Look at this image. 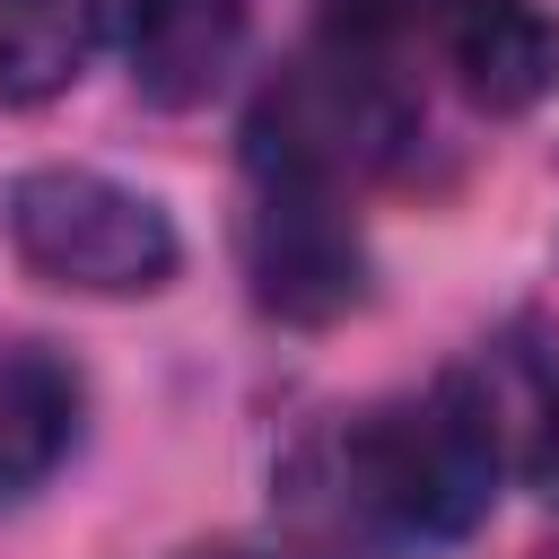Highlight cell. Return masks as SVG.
Masks as SVG:
<instances>
[{"label": "cell", "mask_w": 559, "mask_h": 559, "mask_svg": "<svg viewBox=\"0 0 559 559\" xmlns=\"http://www.w3.org/2000/svg\"><path fill=\"white\" fill-rule=\"evenodd\" d=\"M507 393L480 367H454L419 393L367 402L297 445L288 480L306 524L358 559H437L480 533L507 472Z\"/></svg>", "instance_id": "obj_1"}, {"label": "cell", "mask_w": 559, "mask_h": 559, "mask_svg": "<svg viewBox=\"0 0 559 559\" xmlns=\"http://www.w3.org/2000/svg\"><path fill=\"white\" fill-rule=\"evenodd\" d=\"M0 236L44 288H70V297H148L183 262L175 218L148 192L96 175V166H26V175H9Z\"/></svg>", "instance_id": "obj_2"}, {"label": "cell", "mask_w": 559, "mask_h": 559, "mask_svg": "<svg viewBox=\"0 0 559 559\" xmlns=\"http://www.w3.org/2000/svg\"><path fill=\"white\" fill-rule=\"evenodd\" d=\"M419 114L393 79V61H367L349 44L297 52L245 114V166H297L323 183H367L411 148Z\"/></svg>", "instance_id": "obj_3"}, {"label": "cell", "mask_w": 559, "mask_h": 559, "mask_svg": "<svg viewBox=\"0 0 559 559\" xmlns=\"http://www.w3.org/2000/svg\"><path fill=\"white\" fill-rule=\"evenodd\" d=\"M245 271L253 297L280 323H332L367 297V245L349 218V183L297 175V166H245Z\"/></svg>", "instance_id": "obj_4"}, {"label": "cell", "mask_w": 559, "mask_h": 559, "mask_svg": "<svg viewBox=\"0 0 559 559\" xmlns=\"http://www.w3.org/2000/svg\"><path fill=\"white\" fill-rule=\"evenodd\" d=\"M437 52L480 114H533L559 87V26L542 0H445Z\"/></svg>", "instance_id": "obj_5"}, {"label": "cell", "mask_w": 559, "mask_h": 559, "mask_svg": "<svg viewBox=\"0 0 559 559\" xmlns=\"http://www.w3.org/2000/svg\"><path fill=\"white\" fill-rule=\"evenodd\" d=\"M122 26L131 87L148 105H201L245 52V0H105Z\"/></svg>", "instance_id": "obj_6"}, {"label": "cell", "mask_w": 559, "mask_h": 559, "mask_svg": "<svg viewBox=\"0 0 559 559\" xmlns=\"http://www.w3.org/2000/svg\"><path fill=\"white\" fill-rule=\"evenodd\" d=\"M79 411H87V393L61 349H44V341L0 349V498H26L70 463Z\"/></svg>", "instance_id": "obj_7"}, {"label": "cell", "mask_w": 559, "mask_h": 559, "mask_svg": "<svg viewBox=\"0 0 559 559\" xmlns=\"http://www.w3.org/2000/svg\"><path fill=\"white\" fill-rule=\"evenodd\" d=\"M105 0H0V105H44L87 70Z\"/></svg>", "instance_id": "obj_8"}, {"label": "cell", "mask_w": 559, "mask_h": 559, "mask_svg": "<svg viewBox=\"0 0 559 559\" xmlns=\"http://www.w3.org/2000/svg\"><path fill=\"white\" fill-rule=\"evenodd\" d=\"M437 17H445V0H332L323 35L349 44V52H367V61H402L419 35L437 44Z\"/></svg>", "instance_id": "obj_9"}, {"label": "cell", "mask_w": 559, "mask_h": 559, "mask_svg": "<svg viewBox=\"0 0 559 559\" xmlns=\"http://www.w3.org/2000/svg\"><path fill=\"white\" fill-rule=\"evenodd\" d=\"M524 472H533V489H542V507H559V376L533 393V411H524Z\"/></svg>", "instance_id": "obj_10"}, {"label": "cell", "mask_w": 559, "mask_h": 559, "mask_svg": "<svg viewBox=\"0 0 559 559\" xmlns=\"http://www.w3.org/2000/svg\"><path fill=\"white\" fill-rule=\"evenodd\" d=\"M183 559H288V550H245V542H218V550H183Z\"/></svg>", "instance_id": "obj_11"}, {"label": "cell", "mask_w": 559, "mask_h": 559, "mask_svg": "<svg viewBox=\"0 0 559 559\" xmlns=\"http://www.w3.org/2000/svg\"><path fill=\"white\" fill-rule=\"evenodd\" d=\"M550 559H559V550H550Z\"/></svg>", "instance_id": "obj_12"}]
</instances>
